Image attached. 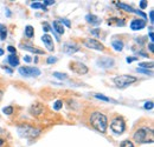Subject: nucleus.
<instances>
[{
    "mask_svg": "<svg viewBox=\"0 0 154 147\" xmlns=\"http://www.w3.org/2000/svg\"><path fill=\"white\" fill-rule=\"evenodd\" d=\"M139 67L140 68H145V70H149V71H152V68H153V62L152 61H149V62H140L139 64Z\"/></svg>",
    "mask_w": 154,
    "mask_h": 147,
    "instance_id": "aec40b11",
    "label": "nucleus"
},
{
    "mask_svg": "<svg viewBox=\"0 0 154 147\" xmlns=\"http://www.w3.org/2000/svg\"><path fill=\"white\" fill-rule=\"evenodd\" d=\"M136 80H137V78H135L133 75H127V74H125V75L115 76V78L113 79V82L115 84V86L119 87V88H126L127 86L134 84Z\"/></svg>",
    "mask_w": 154,
    "mask_h": 147,
    "instance_id": "20e7f679",
    "label": "nucleus"
},
{
    "mask_svg": "<svg viewBox=\"0 0 154 147\" xmlns=\"http://www.w3.org/2000/svg\"><path fill=\"white\" fill-rule=\"evenodd\" d=\"M134 60H136V59L133 58V56H128V58H127V62H128V64H131V62L134 61Z\"/></svg>",
    "mask_w": 154,
    "mask_h": 147,
    "instance_id": "4c0bfd02",
    "label": "nucleus"
},
{
    "mask_svg": "<svg viewBox=\"0 0 154 147\" xmlns=\"http://www.w3.org/2000/svg\"><path fill=\"white\" fill-rule=\"evenodd\" d=\"M62 106H63V102H62V100H57V101L54 104V110L59 111L60 108H62Z\"/></svg>",
    "mask_w": 154,
    "mask_h": 147,
    "instance_id": "bb28decb",
    "label": "nucleus"
},
{
    "mask_svg": "<svg viewBox=\"0 0 154 147\" xmlns=\"http://www.w3.org/2000/svg\"><path fill=\"white\" fill-rule=\"evenodd\" d=\"M136 71L139 73H143V74H147V75H153V72L149 71V70H145V68H136Z\"/></svg>",
    "mask_w": 154,
    "mask_h": 147,
    "instance_id": "393cba45",
    "label": "nucleus"
},
{
    "mask_svg": "<svg viewBox=\"0 0 154 147\" xmlns=\"http://www.w3.org/2000/svg\"><path fill=\"white\" fill-rule=\"evenodd\" d=\"M84 44L88 48H91V50H96V51H103L104 50L103 44H101L96 39H87Z\"/></svg>",
    "mask_w": 154,
    "mask_h": 147,
    "instance_id": "0eeeda50",
    "label": "nucleus"
},
{
    "mask_svg": "<svg viewBox=\"0 0 154 147\" xmlns=\"http://www.w3.org/2000/svg\"><path fill=\"white\" fill-rule=\"evenodd\" d=\"M33 34H35V31H33V27L32 26H26L25 27V36L27 38H32L33 37Z\"/></svg>",
    "mask_w": 154,
    "mask_h": 147,
    "instance_id": "412c9836",
    "label": "nucleus"
},
{
    "mask_svg": "<svg viewBox=\"0 0 154 147\" xmlns=\"http://www.w3.org/2000/svg\"><path fill=\"white\" fill-rule=\"evenodd\" d=\"M54 4H55L54 0H44V6H45V7L49 6V5H54Z\"/></svg>",
    "mask_w": 154,
    "mask_h": 147,
    "instance_id": "2f4dec72",
    "label": "nucleus"
},
{
    "mask_svg": "<svg viewBox=\"0 0 154 147\" xmlns=\"http://www.w3.org/2000/svg\"><path fill=\"white\" fill-rule=\"evenodd\" d=\"M2 144H4V140H2V139H0V146H1Z\"/></svg>",
    "mask_w": 154,
    "mask_h": 147,
    "instance_id": "37998d69",
    "label": "nucleus"
},
{
    "mask_svg": "<svg viewBox=\"0 0 154 147\" xmlns=\"http://www.w3.org/2000/svg\"><path fill=\"white\" fill-rule=\"evenodd\" d=\"M133 139L139 144H153L154 141V132L149 127H141L134 134Z\"/></svg>",
    "mask_w": 154,
    "mask_h": 147,
    "instance_id": "f03ea898",
    "label": "nucleus"
},
{
    "mask_svg": "<svg viewBox=\"0 0 154 147\" xmlns=\"http://www.w3.org/2000/svg\"><path fill=\"white\" fill-rule=\"evenodd\" d=\"M2 94H4V92H2V91H0V100H1V97H2Z\"/></svg>",
    "mask_w": 154,
    "mask_h": 147,
    "instance_id": "79ce46f5",
    "label": "nucleus"
},
{
    "mask_svg": "<svg viewBox=\"0 0 154 147\" xmlns=\"http://www.w3.org/2000/svg\"><path fill=\"white\" fill-rule=\"evenodd\" d=\"M24 60H25L26 62H31V56H29V55H26V56L24 58Z\"/></svg>",
    "mask_w": 154,
    "mask_h": 147,
    "instance_id": "ea45409f",
    "label": "nucleus"
},
{
    "mask_svg": "<svg viewBox=\"0 0 154 147\" xmlns=\"http://www.w3.org/2000/svg\"><path fill=\"white\" fill-rule=\"evenodd\" d=\"M153 106H154L153 101H148V102H146V104H145L143 108H145V110H152V108H153Z\"/></svg>",
    "mask_w": 154,
    "mask_h": 147,
    "instance_id": "c756f323",
    "label": "nucleus"
},
{
    "mask_svg": "<svg viewBox=\"0 0 154 147\" xmlns=\"http://www.w3.org/2000/svg\"><path fill=\"white\" fill-rule=\"evenodd\" d=\"M70 68L76 72L77 74H85L88 73V67L82 64V62H78V61H75V62H71L70 64Z\"/></svg>",
    "mask_w": 154,
    "mask_h": 147,
    "instance_id": "6e6552de",
    "label": "nucleus"
},
{
    "mask_svg": "<svg viewBox=\"0 0 154 147\" xmlns=\"http://www.w3.org/2000/svg\"><path fill=\"white\" fill-rule=\"evenodd\" d=\"M17 131H18V134H19L20 137L26 138V139L37 138L39 134H40V131L38 128H36V127H33L31 125H26V124L18 126Z\"/></svg>",
    "mask_w": 154,
    "mask_h": 147,
    "instance_id": "7ed1b4c3",
    "label": "nucleus"
},
{
    "mask_svg": "<svg viewBox=\"0 0 154 147\" xmlns=\"http://www.w3.org/2000/svg\"><path fill=\"white\" fill-rule=\"evenodd\" d=\"M85 19H87V21H88L89 24H91V25H98V24L101 22L98 17L94 16V14H88V16L85 17Z\"/></svg>",
    "mask_w": 154,
    "mask_h": 147,
    "instance_id": "a211bd4d",
    "label": "nucleus"
},
{
    "mask_svg": "<svg viewBox=\"0 0 154 147\" xmlns=\"http://www.w3.org/2000/svg\"><path fill=\"white\" fill-rule=\"evenodd\" d=\"M121 147H134V145H133L132 141H129V140H125V141H122Z\"/></svg>",
    "mask_w": 154,
    "mask_h": 147,
    "instance_id": "c85d7f7f",
    "label": "nucleus"
},
{
    "mask_svg": "<svg viewBox=\"0 0 154 147\" xmlns=\"http://www.w3.org/2000/svg\"><path fill=\"white\" fill-rule=\"evenodd\" d=\"M97 65L103 67V68H109L114 65V60L112 58H101L98 61H97Z\"/></svg>",
    "mask_w": 154,
    "mask_h": 147,
    "instance_id": "9b49d317",
    "label": "nucleus"
},
{
    "mask_svg": "<svg viewBox=\"0 0 154 147\" xmlns=\"http://www.w3.org/2000/svg\"><path fill=\"white\" fill-rule=\"evenodd\" d=\"M52 26H54V31H56L58 34H63L64 33V27H63V24L60 21L55 20L52 22Z\"/></svg>",
    "mask_w": 154,
    "mask_h": 147,
    "instance_id": "2eb2a0df",
    "label": "nucleus"
},
{
    "mask_svg": "<svg viewBox=\"0 0 154 147\" xmlns=\"http://www.w3.org/2000/svg\"><path fill=\"white\" fill-rule=\"evenodd\" d=\"M140 7H141V8H146V7H147V1H145V0L140 1Z\"/></svg>",
    "mask_w": 154,
    "mask_h": 147,
    "instance_id": "72a5a7b5",
    "label": "nucleus"
},
{
    "mask_svg": "<svg viewBox=\"0 0 154 147\" xmlns=\"http://www.w3.org/2000/svg\"><path fill=\"white\" fill-rule=\"evenodd\" d=\"M7 60H8L10 65H11V66H13V67H16V66H18V65H19V59H18L17 54L8 55V56H7Z\"/></svg>",
    "mask_w": 154,
    "mask_h": 147,
    "instance_id": "f3484780",
    "label": "nucleus"
},
{
    "mask_svg": "<svg viewBox=\"0 0 154 147\" xmlns=\"http://www.w3.org/2000/svg\"><path fill=\"white\" fill-rule=\"evenodd\" d=\"M1 55H4V50H2V48H0V56H1Z\"/></svg>",
    "mask_w": 154,
    "mask_h": 147,
    "instance_id": "a19ab883",
    "label": "nucleus"
},
{
    "mask_svg": "<svg viewBox=\"0 0 154 147\" xmlns=\"http://www.w3.org/2000/svg\"><path fill=\"white\" fill-rule=\"evenodd\" d=\"M54 76L57 78V79H59V80H64V79L68 78V74L60 73V72H55V73H54Z\"/></svg>",
    "mask_w": 154,
    "mask_h": 147,
    "instance_id": "b1692460",
    "label": "nucleus"
},
{
    "mask_svg": "<svg viewBox=\"0 0 154 147\" xmlns=\"http://www.w3.org/2000/svg\"><path fill=\"white\" fill-rule=\"evenodd\" d=\"M7 51H10L12 54H16V47H13V46H8L7 47Z\"/></svg>",
    "mask_w": 154,
    "mask_h": 147,
    "instance_id": "473e14b6",
    "label": "nucleus"
},
{
    "mask_svg": "<svg viewBox=\"0 0 154 147\" xmlns=\"http://www.w3.org/2000/svg\"><path fill=\"white\" fill-rule=\"evenodd\" d=\"M46 61H48V64H54V62L57 61V58H55V56H49Z\"/></svg>",
    "mask_w": 154,
    "mask_h": 147,
    "instance_id": "7c9ffc66",
    "label": "nucleus"
},
{
    "mask_svg": "<svg viewBox=\"0 0 154 147\" xmlns=\"http://www.w3.org/2000/svg\"><path fill=\"white\" fill-rule=\"evenodd\" d=\"M146 26V20L145 19H135L131 22V28L133 31H140Z\"/></svg>",
    "mask_w": 154,
    "mask_h": 147,
    "instance_id": "9d476101",
    "label": "nucleus"
},
{
    "mask_svg": "<svg viewBox=\"0 0 154 147\" xmlns=\"http://www.w3.org/2000/svg\"><path fill=\"white\" fill-rule=\"evenodd\" d=\"M20 75L25 76V78H35L40 75V71L37 67H31V66H23L19 68Z\"/></svg>",
    "mask_w": 154,
    "mask_h": 147,
    "instance_id": "423d86ee",
    "label": "nucleus"
},
{
    "mask_svg": "<svg viewBox=\"0 0 154 147\" xmlns=\"http://www.w3.org/2000/svg\"><path fill=\"white\" fill-rule=\"evenodd\" d=\"M63 51H64L66 54H74V53L78 52V46H76L75 44H71V42H69V44H64V46H63Z\"/></svg>",
    "mask_w": 154,
    "mask_h": 147,
    "instance_id": "ddd939ff",
    "label": "nucleus"
},
{
    "mask_svg": "<svg viewBox=\"0 0 154 147\" xmlns=\"http://www.w3.org/2000/svg\"><path fill=\"white\" fill-rule=\"evenodd\" d=\"M43 106L42 105H33L31 108H30V112H31V114H33V115H40L42 113H43Z\"/></svg>",
    "mask_w": 154,
    "mask_h": 147,
    "instance_id": "dca6fc26",
    "label": "nucleus"
},
{
    "mask_svg": "<svg viewBox=\"0 0 154 147\" xmlns=\"http://www.w3.org/2000/svg\"><path fill=\"white\" fill-rule=\"evenodd\" d=\"M43 30H44V32H49V31H50L49 25H48V24H44V25H43Z\"/></svg>",
    "mask_w": 154,
    "mask_h": 147,
    "instance_id": "e433bc0d",
    "label": "nucleus"
},
{
    "mask_svg": "<svg viewBox=\"0 0 154 147\" xmlns=\"http://www.w3.org/2000/svg\"><path fill=\"white\" fill-rule=\"evenodd\" d=\"M42 41L44 42V45L46 46V48H48L49 51H54V50H55L54 40H52V38L50 37L49 34H44V36L42 37Z\"/></svg>",
    "mask_w": 154,
    "mask_h": 147,
    "instance_id": "f8f14e48",
    "label": "nucleus"
},
{
    "mask_svg": "<svg viewBox=\"0 0 154 147\" xmlns=\"http://www.w3.org/2000/svg\"><path fill=\"white\" fill-rule=\"evenodd\" d=\"M31 7L32 8H42V10H46V7L44 5H42L40 2H35V4H31Z\"/></svg>",
    "mask_w": 154,
    "mask_h": 147,
    "instance_id": "cd10ccee",
    "label": "nucleus"
},
{
    "mask_svg": "<svg viewBox=\"0 0 154 147\" xmlns=\"http://www.w3.org/2000/svg\"><path fill=\"white\" fill-rule=\"evenodd\" d=\"M20 47L25 51H30L32 53H36V54H44V51L43 50H39V48H35L32 46H29V45H20Z\"/></svg>",
    "mask_w": 154,
    "mask_h": 147,
    "instance_id": "4468645a",
    "label": "nucleus"
},
{
    "mask_svg": "<svg viewBox=\"0 0 154 147\" xmlns=\"http://www.w3.org/2000/svg\"><path fill=\"white\" fill-rule=\"evenodd\" d=\"M2 112H4L6 115H11V114L13 113V107H12V106H7V107H5V108L2 110Z\"/></svg>",
    "mask_w": 154,
    "mask_h": 147,
    "instance_id": "a878e982",
    "label": "nucleus"
},
{
    "mask_svg": "<svg viewBox=\"0 0 154 147\" xmlns=\"http://www.w3.org/2000/svg\"><path fill=\"white\" fill-rule=\"evenodd\" d=\"M148 50L151 51V52H154V46H153V42H151L149 45H148Z\"/></svg>",
    "mask_w": 154,
    "mask_h": 147,
    "instance_id": "58836bf2",
    "label": "nucleus"
},
{
    "mask_svg": "<svg viewBox=\"0 0 154 147\" xmlns=\"http://www.w3.org/2000/svg\"><path fill=\"white\" fill-rule=\"evenodd\" d=\"M117 6L120 7V8H122V10H126L127 12H131V13H135V14H139V16H141L143 19L147 18V16L143 13V12H141V11H136L134 10L133 7H131V6H128V5H126V4H122V2H119L117 4Z\"/></svg>",
    "mask_w": 154,
    "mask_h": 147,
    "instance_id": "1a4fd4ad",
    "label": "nucleus"
},
{
    "mask_svg": "<svg viewBox=\"0 0 154 147\" xmlns=\"http://www.w3.org/2000/svg\"><path fill=\"white\" fill-rule=\"evenodd\" d=\"M95 98H96V99H100V100H103V101H107V102H109V101H113V102H114V100H112L110 98H107V97L103 95V94H95Z\"/></svg>",
    "mask_w": 154,
    "mask_h": 147,
    "instance_id": "5701e85b",
    "label": "nucleus"
},
{
    "mask_svg": "<svg viewBox=\"0 0 154 147\" xmlns=\"http://www.w3.org/2000/svg\"><path fill=\"white\" fill-rule=\"evenodd\" d=\"M90 125L96 129L97 132L104 133L108 126V119L107 117L101 112H94L90 114Z\"/></svg>",
    "mask_w": 154,
    "mask_h": 147,
    "instance_id": "f257e3e1",
    "label": "nucleus"
},
{
    "mask_svg": "<svg viewBox=\"0 0 154 147\" xmlns=\"http://www.w3.org/2000/svg\"><path fill=\"white\" fill-rule=\"evenodd\" d=\"M149 20H151V24H153V22H154V13H153V11H151V12H149Z\"/></svg>",
    "mask_w": 154,
    "mask_h": 147,
    "instance_id": "f704fd0d",
    "label": "nucleus"
},
{
    "mask_svg": "<svg viewBox=\"0 0 154 147\" xmlns=\"http://www.w3.org/2000/svg\"><path fill=\"white\" fill-rule=\"evenodd\" d=\"M6 37H7V28H6V26L2 25V26L0 27V39H1V40H5Z\"/></svg>",
    "mask_w": 154,
    "mask_h": 147,
    "instance_id": "4be33fe9",
    "label": "nucleus"
},
{
    "mask_svg": "<svg viewBox=\"0 0 154 147\" xmlns=\"http://www.w3.org/2000/svg\"><path fill=\"white\" fill-rule=\"evenodd\" d=\"M110 128L112 131L116 133V134H121L125 132L126 129V124H125V120L120 117H117L115 119H113V121L110 122Z\"/></svg>",
    "mask_w": 154,
    "mask_h": 147,
    "instance_id": "39448f33",
    "label": "nucleus"
},
{
    "mask_svg": "<svg viewBox=\"0 0 154 147\" xmlns=\"http://www.w3.org/2000/svg\"><path fill=\"white\" fill-rule=\"evenodd\" d=\"M62 21H63V22H64V24H65L68 27H70V26H71V24H70V21H69L68 19H62ZM63 22H62V24H63Z\"/></svg>",
    "mask_w": 154,
    "mask_h": 147,
    "instance_id": "c9c22d12",
    "label": "nucleus"
},
{
    "mask_svg": "<svg viewBox=\"0 0 154 147\" xmlns=\"http://www.w3.org/2000/svg\"><path fill=\"white\" fill-rule=\"evenodd\" d=\"M112 46L114 47L115 51H122V48H123V42H122L121 40H114V41L112 42Z\"/></svg>",
    "mask_w": 154,
    "mask_h": 147,
    "instance_id": "6ab92c4d",
    "label": "nucleus"
}]
</instances>
